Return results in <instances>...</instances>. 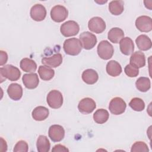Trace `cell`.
<instances>
[{
	"label": "cell",
	"mask_w": 152,
	"mask_h": 152,
	"mask_svg": "<svg viewBox=\"0 0 152 152\" xmlns=\"http://www.w3.org/2000/svg\"><path fill=\"white\" fill-rule=\"evenodd\" d=\"M1 83H2L8 79L10 81H17L21 75V72L19 69L12 65H7L0 68Z\"/></svg>",
	"instance_id": "1"
},
{
	"label": "cell",
	"mask_w": 152,
	"mask_h": 152,
	"mask_svg": "<svg viewBox=\"0 0 152 152\" xmlns=\"http://www.w3.org/2000/svg\"><path fill=\"white\" fill-rule=\"evenodd\" d=\"M63 48L66 54L72 56L78 55L82 49L80 41L77 38H70L65 40Z\"/></svg>",
	"instance_id": "2"
},
{
	"label": "cell",
	"mask_w": 152,
	"mask_h": 152,
	"mask_svg": "<svg viewBox=\"0 0 152 152\" xmlns=\"http://www.w3.org/2000/svg\"><path fill=\"white\" fill-rule=\"evenodd\" d=\"M97 52L100 58L104 60H108L112 57L114 53V49L112 44L108 41L102 40L97 46Z\"/></svg>",
	"instance_id": "3"
},
{
	"label": "cell",
	"mask_w": 152,
	"mask_h": 152,
	"mask_svg": "<svg viewBox=\"0 0 152 152\" xmlns=\"http://www.w3.org/2000/svg\"><path fill=\"white\" fill-rule=\"evenodd\" d=\"M80 31L78 24L72 20H69L63 23L60 27L61 34L65 37H71L77 35Z\"/></svg>",
	"instance_id": "4"
},
{
	"label": "cell",
	"mask_w": 152,
	"mask_h": 152,
	"mask_svg": "<svg viewBox=\"0 0 152 152\" xmlns=\"http://www.w3.org/2000/svg\"><path fill=\"white\" fill-rule=\"evenodd\" d=\"M46 100L50 107L52 109H58L61 107L63 104V96L59 91L53 90L48 94Z\"/></svg>",
	"instance_id": "5"
},
{
	"label": "cell",
	"mask_w": 152,
	"mask_h": 152,
	"mask_svg": "<svg viewBox=\"0 0 152 152\" xmlns=\"http://www.w3.org/2000/svg\"><path fill=\"white\" fill-rule=\"evenodd\" d=\"M79 38L82 48L86 50L93 49L97 43L96 36L89 31L83 32L80 34Z\"/></svg>",
	"instance_id": "6"
},
{
	"label": "cell",
	"mask_w": 152,
	"mask_h": 152,
	"mask_svg": "<svg viewBox=\"0 0 152 152\" xmlns=\"http://www.w3.org/2000/svg\"><path fill=\"white\" fill-rule=\"evenodd\" d=\"M126 107L125 102L119 97L113 98L109 104L110 112L115 115H119L123 113Z\"/></svg>",
	"instance_id": "7"
},
{
	"label": "cell",
	"mask_w": 152,
	"mask_h": 152,
	"mask_svg": "<svg viewBox=\"0 0 152 152\" xmlns=\"http://www.w3.org/2000/svg\"><path fill=\"white\" fill-rule=\"evenodd\" d=\"M68 11L63 5H57L54 6L50 11V17L53 21L61 23L64 21L68 17Z\"/></svg>",
	"instance_id": "8"
},
{
	"label": "cell",
	"mask_w": 152,
	"mask_h": 152,
	"mask_svg": "<svg viewBox=\"0 0 152 152\" xmlns=\"http://www.w3.org/2000/svg\"><path fill=\"white\" fill-rule=\"evenodd\" d=\"M106 23L104 21L99 17L91 18L88 23V29L97 34L102 33L106 29Z\"/></svg>",
	"instance_id": "9"
},
{
	"label": "cell",
	"mask_w": 152,
	"mask_h": 152,
	"mask_svg": "<svg viewBox=\"0 0 152 152\" xmlns=\"http://www.w3.org/2000/svg\"><path fill=\"white\" fill-rule=\"evenodd\" d=\"M96 107V104L94 100L90 97H86L81 99L78 104V110L83 114H89Z\"/></svg>",
	"instance_id": "10"
},
{
	"label": "cell",
	"mask_w": 152,
	"mask_h": 152,
	"mask_svg": "<svg viewBox=\"0 0 152 152\" xmlns=\"http://www.w3.org/2000/svg\"><path fill=\"white\" fill-rule=\"evenodd\" d=\"M135 26L141 32H149L152 30V20L147 15L138 17L135 20Z\"/></svg>",
	"instance_id": "11"
},
{
	"label": "cell",
	"mask_w": 152,
	"mask_h": 152,
	"mask_svg": "<svg viewBox=\"0 0 152 152\" xmlns=\"http://www.w3.org/2000/svg\"><path fill=\"white\" fill-rule=\"evenodd\" d=\"M48 135L52 141L59 142L64 138L65 130L59 125H53L49 128Z\"/></svg>",
	"instance_id": "12"
},
{
	"label": "cell",
	"mask_w": 152,
	"mask_h": 152,
	"mask_svg": "<svg viewBox=\"0 0 152 152\" xmlns=\"http://www.w3.org/2000/svg\"><path fill=\"white\" fill-rule=\"evenodd\" d=\"M31 18L36 21H43L46 16V10L45 7L42 4H35L30 10Z\"/></svg>",
	"instance_id": "13"
},
{
	"label": "cell",
	"mask_w": 152,
	"mask_h": 152,
	"mask_svg": "<svg viewBox=\"0 0 152 152\" xmlns=\"http://www.w3.org/2000/svg\"><path fill=\"white\" fill-rule=\"evenodd\" d=\"M24 86L28 89H34L38 86L39 80L37 74L36 73L25 74L22 77Z\"/></svg>",
	"instance_id": "14"
},
{
	"label": "cell",
	"mask_w": 152,
	"mask_h": 152,
	"mask_svg": "<svg viewBox=\"0 0 152 152\" xmlns=\"http://www.w3.org/2000/svg\"><path fill=\"white\" fill-rule=\"evenodd\" d=\"M121 52L125 55H129L134 52V45L132 40L128 37L122 38L119 42Z\"/></svg>",
	"instance_id": "15"
},
{
	"label": "cell",
	"mask_w": 152,
	"mask_h": 152,
	"mask_svg": "<svg viewBox=\"0 0 152 152\" xmlns=\"http://www.w3.org/2000/svg\"><path fill=\"white\" fill-rule=\"evenodd\" d=\"M62 62V56L61 53H56L50 57H45L42 59V63L50 68L59 66Z\"/></svg>",
	"instance_id": "16"
},
{
	"label": "cell",
	"mask_w": 152,
	"mask_h": 152,
	"mask_svg": "<svg viewBox=\"0 0 152 152\" xmlns=\"http://www.w3.org/2000/svg\"><path fill=\"white\" fill-rule=\"evenodd\" d=\"M7 93L11 99L19 100L23 96L22 87L17 83H12L8 87Z\"/></svg>",
	"instance_id": "17"
},
{
	"label": "cell",
	"mask_w": 152,
	"mask_h": 152,
	"mask_svg": "<svg viewBox=\"0 0 152 152\" xmlns=\"http://www.w3.org/2000/svg\"><path fill=\"white\" fill-rule=\"evenodd\" d=\"M130 64L139 68H142L145 65V56L144 53L137 51L132 54L130 57Z\"/></svg>",
	"instance_id": "18"
},
{
	"label": "cell",
	"mask_w": 152,
	"mask_h": 152,
	"mask_svg": "<svg viewBox=\"0 0 152 152\" xmlns=\"http://www.w3.org/2000/svg\"><path fill=\"white\" fill-rule=\"evenodd\" d=\"M82 80L87 84H94L99 78L97 72L93 69H87L82 73Z\"/></svg>",
	"instance_id": "19"
},
{
	"label": "cell",
	"mask_w": 152,
	"mask_h": 152,
	"mask_svg": "<svg viewBox=\"0 0 152 152\" xmlns=\"http://www.w3.org/2000/svg\"><path fill=\"white\" fill-rule=\"evenodd\" d=\"M135 43L138 48L141 50H147L151 49L152 43L151 39L145 34H141L135 39Z\"/></svg>",
	"instance_id": "20"
},
{
	"label": "cell",
	"mask_w": 152,
	"mask_h": 152,
	"mask_svg": "<svg viewBox=\"0 0 152 152\" xmlns=\"http://www.w3.org/2000/svg\"><path fill=\"white\" fill-rule=\"evenodd\" d=\"M107 73L112 77H117L122 72V67L121 65L116 61L112 60L107 62L106 66Z\"/></svg>",
	"instance_id": "21"
},
{
	"label": "cell",
	"mask_w": 152,
	"mask_h": 152,
	"mask_svg": "<svg viewBox=\"0 0 152 152\" xmlns=\"http://www.w3.org/2000/svg\"><path fill=\"white\" fill-rule=\"evenodd\" d=\"M31 115L35 121H42L45 120L48 117L49 110L44 106H39L33 109Z\"/></svg>",
	"instance_id": "22"
},
{
	"label": "cell",
	"mask_w": 152,
	"mask_h": 152,
	"mask_svg": "<svg viewBox=\"0 0 152 152\" xmlns=\"http://www.w3.org/2000/svg\"><path fill=\"white\" fill-rule=\"evenodd\" d=\"M124 37V31L118 27L111 28L107 34L108 39L113 43H118L120 40Z\"/></svg>",
	"instance_id": "23"
},
{
	"label": "cell",
	"mask_w": 152,
	"mask_h": 152,
	"mask_svg": "<svg viewBox=\"0 0 152 152\" xmlns=\"http://www.w3.org/2000/svg\"><path fill=\"white\" fill-rule=\"evenodd\" d=\"M20 66L21 69L26 72H34L37 69V64L34 61L27 58L21 60Z\"/></svg>",
	"instance_id": "24"
},
{
	"label": "cell",
	"mask_w": 152,
	"mask_h": 152,
	"mask_svg": "<svg viewBox=\"0 0 152 152\" xmlns=\"http://www.w3.org/2000/svg\"><path fill=\"white\" fill-rule=\"evenodd\" d=\"M124 2L122 1H112L109 4V10L114 15L121 14L124 10Z\"/></svg>",
	"instance_id": "25"
},
{
	"label": "cell",
	"mask_w": 152,
	"mask_h": 152,
	"mask_svg": "<svg viewBox=\"0 0 152 152\" xmlns=\"http://www.w3.org/2000/svg\"><path fill=\"white\" fill-rule=\"evenodd\" d=\"M38 73L42 80L49 81L54 77L55 71L49 66L40 65L38 69Z\"/></svg>",
	"instance_id": "26"
},
{
	"label": "cell",
	"mask_w": 152,
	"mask_h": 152,
	"mask_svg": "<svg viewBox=\"0 0 152 152\" xmlns=\"http://www.w3.org/2000/svg\"><path fill=\"white\" fill-rule=\"evenodd\" d=\"M36 147L39 152H48L50 148V144L46 136L41 135L37 140Z\"/></svg>",
	"instance_id": "27"
},
{
	"label": "cell",
	"mask_w": 152,
	"mask_h": 152,
	"mask_svg": "<svg viewBox=\"0 0 152 152\" xmlns=\"http://www.w3.org/2000/svg\"><path fill=\"white\" fill-rule=\"evenodd\" d=\"M109 114L107 110L104 109H97L93 114V119L99 124L105 123L109 119Z\"/></svg>",
	"instance_id": "28"
},
{
	"label": "cell",
	"mask_w": 152,
	"mask_h": 152,
	"mask_svg": "<svg viewBox=\"0 0 152 152\" xmlns=\"http://www.w3.org/2000/svg\"><path fill=\"white\" fill-rule=\"evenodd\" d=\"M135 86L140 91L146 92L151 87V82L148 78L141 77L137 80Z\"/></svg>",
	"instance_id": "29"
},
{
	"label": "cell",
	"mask_w": 152,
	"mask_h": 152,
	"mask_svg": "<svg viewBox=\"0 0 152 152\" xmlns=\"http://www.w3.org/2000/svg\"><path fill=\"white\" fill-rule=\"evenodd\" d=\"M129 106L135 111L140 112L144 109L145 103L140 98L134 97L132 98L129 103Z\"/></svg>",
	"instance_id": "30"
},
{
	"label": "cell",
	"mask_w": 152,
	"mask_h": 152,
	"mask_svg": "<svg viewBox=\"0 0 152 152\" xmlns=\"http://www.w3.org/2000/svg\"><path fill=\"white\" fill-rule=\"evenodd\" d=\"M149 151L148 147L146 143L143 141H137L135 142L131 147V152H147Z\"/></svg>",
	"instance_id": "31"
},
{
	"label": "cell",
	"mask_w": 152,
	"mask_h": 152,
	"mask_svg": "<svg viewBox=\"0 0 152 152\" xmlns=\"http://www.w3.org/2000/svg\"><path fill=\"white\" fill-rule=\"evenodd\" d=\"M126 75L129 77H135L139 74L138 68L133 66L131 64L127 65L124 69Z\"/></svg>",
	"instance_id": "32"
},
{
	"label": "cell",
	"mask_w": 152,
	"mask_h": 152,
	"mask_svg": "<svg viewBox=\"0 0 152 152\" xmlns=\"http://www.w3.org/2000/svg\"><path fill=\"white\" fill-rule=\"evenodd\" d=\"M28 149V144L24 140H20L18 141L14 146L13 151L14 152H27Z\"/></svg>",
	"instance_id": "33"
},
{
	"label": "cell",
	"mask_w": 152,
	"mask_h": 152,
	"mask_svg": "<svg viewBox=\"0 0 152 152\" xmlns=\"http://www.w3.org/2000/svg\"><path fill=\"white\" fill-rule=\"evenodd\" d=\"M52 151H53V152H62V151L66 152V151H69V150L63 145L57 144V145H55L52 148Z\"/></svg>",
	"instance_id": "34"
},
{
	"label": "cell",
	"mask_w": 152,
	"mask_h": 152,
	"mask_svg": "<svg viewBox=\"0 0 152 152\" xmlns=\"http://www.w3.org/2000/svg\"><path fill=\"white\" fill-rule=\"evenodd\" d=\"M0 65L2 66L3 65H4L8 60V55L7 53L6 52L3 51V50H1L0 51Z\"/></svg>",
	"instance_id": "35"
},
{
	"label": "cell",
	"mask_w": 152,
	"mask_h": 152,
	"mask_svg": "<svg viewBox=\"0 0 152 152\" xmlns=\"http://www.w3.org/2000/svg\"><path fill=\"white\" fill-rule=\"evenodd\" d=\"M7 150V145L6 141L1 137V151H6Z\"/></svg>",
	"instance_id": "36"
}]
</instances>
